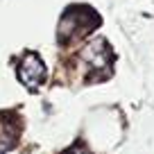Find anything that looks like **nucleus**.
Listing matches in <instances>:
<instances>
[{"label": "nucleus", "instance_id": "1", "mask_svg": "<svg viewBox=\"0 0 154 154\" xmlns=\"http://www.w3.org/2000/svg\"><path fill=\"white\" fill-rule=\"evenodd\" d=\"M16 75H18V82L32 93H36L38 88L43 86V82H45V63H43V59L38 57V52L25 50V52L20 54L18 66H16Z\"/></svg>", "mask_w": 154, "mask_h": 154}, {"label": "nucleus", "instance_id": "2", "mask_svg": "<svg viewBox=\"0 0 154 154\" xmlns=\"http://www.w3.org/2000/svg\"><path fill=\"white\" fill-rule=\"evenodd\" d=\"M79 57H82V61H86L93 70H109L113 54H111V48L106 45L104 38H93L91 43H86L82 48Z\"/></svg>", "mask_w": 154, "mask_h": 154}, {"label": "nucleus", "instance_id": "3", "mask_svg": "<svg viewBox=\"0 0 154 154\" xmlns=\"http://www.w3.org/2000/svg\"><path fill=\"white\" fill-rule=\"evenodd\" d=\"M16 140H18V122L9 120L7 113H0V154L14 149Z\"/></svg>", "mask_w": 154, "mask_h": 154}, {"label": "nucleus", "instance_id": "4", "mask_svg": "<svg viewBox=\"0 0 154 154\" xmlns=\"http://www.w3.org/2000/svg\"><path fill=\"white\" fill-rule=\"evenodd\" d=\"M63 154H91V152H88V149H86V147H84V145H82V143H79V140H77V143H75V145H72V147H70V149H66V152H63Z\"/></svg>", "mask_w": 154, "mask_h": 154}]
</instances>
